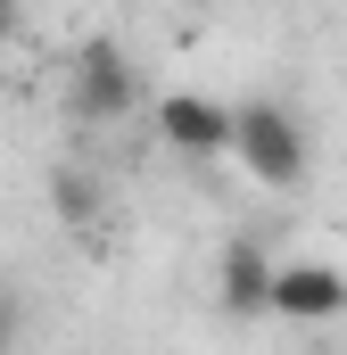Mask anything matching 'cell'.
Returning a JSON list of instances; mask_svg holds the SVG:
<instances>
[{
	"label": "cell",
	"instance_id": "obj_1",
	"mask_svg": "<svg viewBox=\"0 0 347 355\" xmlns=\"http://www.w3.org/2000/svg\"><path fill=\"white\" fill-rule=\"evenodd\" d=\"M232 157H240V174L264 182V190H306V166H314L306 124H298L281 99H240V107H232Z\"/></svg>",
	"mask_w": 347,
	"mask_h": 355
},
{
	"label": "cell",
	"instance_id": "obj_2",
	"mask_svg": "<svg viewBox=\"0 0 347 355\" xmlns=\"http://www.w3.org/2000/svg\"><path fill=\"white\" fill-rule=\"evenodd\" d=\"M75 116L83 124H124L133 107H141V67H133V50L124 42H108V33H91L83 50H75Z\"/></svg>",
	"mask_w": 347,
	"mask_h": 355
},
{
	"label": "cell",
	"instance_id": "obj_3",
	"mask_svg": "<svg viewBox=\"0 0 347 355\" xmlns=\"http://www.w3.org/2000/svg\"><path fill=\"white\" fill-rule=\"evenodd\" d=\"M158 141H166L174 157H232V107L223 99H207V91H166L158 99Z\"/></svg>",
	"mask_w": 347,
	"mask_h": 355
},
{
	"label": "cell",
	"instance_id": "obj_4",
	"mask_svg": "<svg viewBox=\"0 0 347 355\" xmlns=\"http://www.w3.org/2000/svg\"><path fill=\"white\" fill-rule=\"evenodd\" d=\"M273 314H289V322H331V314H347V272L331 257L273 265Z\"/></svg>",
	"mask_w": 347,
	"mask_h": 355
},
{
	"label": "cell",
	"instance_id": "obj_5",
	"mask_svg": "<svg viewBox=\"0 0 347 355\" xmlns=\"http://www.w3.org/2000/svg\"><path fill=\"white\" fill-rule=\"evenodd\" d=\"M215 297H223V314H273V257H264L257 240H232L223 248Z\"/></svg>",
	"mask_w": 347,
	"mask_h": 355
},
{
	"label": "cell",
	"instance_id": "obj_6",
	"mask_svg": "<svg viewBox=\"0 0 347 355\" xmlns=\"http://www.w3.org/2000/svg\"><path fill=\"white\" fill-rule=\"evenodd\" d=\"M50 198H58L67 223H99V215H108V198H99V182H91L83 166H58V174H50Z\"/></svg>",
	"mask_w": 347,
	"mask_h": 355
},
{
	"label": "cell",
	"instance_id": "obj_7",
	"mask_svg": "<svg viewBox=\"0 0 347 355\" xmlns=\"http://www.w3.org/2000/svg\"><path fill=\"white\" fill-rule=\"evenodd\" d=\"M17 331H25V314H17V289H0V347H8Z\"/></svg>",
	"mask_w": 347,
	"mask_h": 355
},
{
	"label": "cell",
	"instance_id": "obj_8",
	"mask_svg": "<svg viewBox=\"0 0 347 355\" xmlns=\"http://www.w3.org/2000/svg\"><path fill=\"white\" fill-rule=\"evenodd\" d=\"M8 33H17V0H0V42H8Z\"/></svg>",
	"mask_w": 347,
	"mask_h": 355
}]
</instances>
